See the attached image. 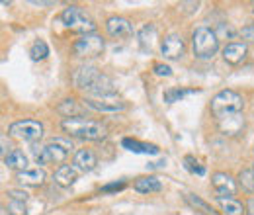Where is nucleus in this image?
<instances>
[{
  "label": "nucleus",
  "instance_id": "obj_1",
  "mask_svg": "<svg viewBox=\"0 0 254 215\" xmlns=\"http://www.w3.org/2000/svg\"><path fill=\"white\" fill-rule=\"evenodd\" d=\"M72 82L78 90H84L90 96H102V98H108L116 92L114 88V82L102 74L96 67H90V65H84V67H78L72 74Z\"/></svg>",
  "mask_w": 254,
  "mask_h": 215
},
{
  "label": "nucleus",
  "instance_id": "obj_2",
  "mask_svg": "<svg viewBox=\"0 0 254 215\" xmlns=\"http://www.w3.org/2000/svg\"><path fill=\"white\" fill-rule=\"evenodd\" d=\"M64 131L72 137L84 139V141H100L106 137V127L102 123L94 122V120H86V118H70V120H63L61 123Z\"/></svg>",
  "mask_w": 254,
  "mask_h": 215
},
{
  "label": "nucleus",
  "instance_id": "obj_3",
  "mask_svg": "<svg viewBox=\"0 0 254 215\" xmlns=\"http://www.w3.org/2000/svg\"><path fill=\"white\" fill-rule=\"evenodd\" d=\"M243 98L235 90H221L211 100V114L217 118V122H221L231 116H239L243 112Z\"/></svg>",
  "mask_w": 254,
  "mask_h": 215
},
{
  "label": "nucleus",
  "instance_id": "obj_4",
  "mask_svg": "<svg viewBox=\"0 0 254 215\" xmlns=\"http://www.w3.org/2000/svg\"><path fill=\"white\" fill-rule=\"evenodd\" d=\"M191 47L197 59H211L219 49V37L213 30L199 26L191 33Z\"/></svg>",
  "mask_w": 254,
  "mask_h": 215
},
{
  "label": "nucleus",
  "instance_id": "obj_5",
  "mask_svg": "<svg viewBox=\"0 0 254 215\" xmlns=\"http://www.w3.org/2000/svg\"><path fill=\"white\" fill-rule=\"evenodd\" d=\"M72 149V143L66 139H51L45 147H33V158L37 164H59L66 158L68 151Z\"/></svg>",
  "mask_w": 254,
  "mask_h": 215
},
{
  "label": "nucleus",
  "instance_id": "obj_6",
  "mask_svg": "<svg viewBox=\"0 0 254 215\" xmlns=\"http://www.w3.org/2000/svg\"><path fill=\"white\" fill-rule=\"evenodd\" d=\"M61 22L68 28L70 31H76L80 35H88L94 33L96 24L90 16H86V12L78 6H68L61 12Z\"/></svg>",
  "mask_w": 254,
  "mask_h": 215
},
{
  "label": "nucleus",
  "instance_id": "obj_7",
  "mask_svg": "<svg viewBox=\"0 0 254 215\" xmlns=\"http://www.w3.org/2000/svg\"><path fill=\"white\" fill-rule=\"evenodd\" d=\"M102 51H104V39L96 33L82 35L72 45V53L80 59H94L98 55H102Z\"/></svg>",
  "mask_w": 254,
  "mask_h": 215
},
{
  "label": "nucleus",
  "instance_id": "obj_8",
  "mask_svg": "<svg viewBox=\"0 0 254 215\" xmlns=\"http://www.w3.org/2000/svg\"><path fill=\"white\" fill-rule=\"evenodd\" d=\"M8 133L16 139L28 141V143H35L43 137V125L35 120H22V122L12 123L8 127Z\"/></svg>",
  "mask_w": 254,
  "mask_h": 215
},
{
  "label": "nucleus",
  "instance_id": "obj_9",
  "mask_svg": "<svg viewBox=\"0 0 254 215\" xmlns=\"http://www.w3.org/2000/svg\"><path fill=\"white\" fill-rule=\"evenodd\" d=\"M160 51H162L164 59H180L184 55V39L178 33H170L164 37Z\"/></svg>",
  "mask_w": 254,
  "mask_h": 215
},
{
  "label": "nucleus",
  "instance_id": "obj_10",
  "mask_svg": "<svg viewBox=\"0 0 254 215\" xmlns=\"http://www.w3.org/2000/svg\"><path fill=\"white\" fill-rule=\"evenodd\" d=\"M211 184L215 188V192L219 194V198H233L237 194V184L235 180L225 174V172H215L211 178Z\"/></svg>",
  "mask_w": 254,
  "mask_h": 215
},
{
  "label": "nucleus",
  "instance_id": "obj_11",
  "mask_svg": "<svg viewBox=\"0 0 254 215\" xmlns=\"http://www.w3.org/2000/svg\"><path fill=\"white\" fill-rule=\"evenodd\" d=\"M106 30L112 37H131L133 35V26L131 22L122 18V16H112L106 22Z\"/></svg>",
  "mask_w": 254,
  "mask_h": 215
},
{
  "label": "nucleus",
  "instance_id": "obj_12",
  "mask_svg": "<svg viewBox=\"0 0 254 215\" xmlns=\"http://www.w3.org/2000/svg\"><path fill=\"white\" fill-rule=\"evenodd\" d=\"M247 45L245 43H227L225 49H223V59L231 65H239V63L245 61L247 57Z\"/></svg>",
  "mask_w": 254,
  "mask_h": 215
},
{
  "label": "nucleus",
  "instance_id": "obj_13",
  "mask_svg": "<svg viewBox=\"0 0 254 215\" xmlns=\"http://www.w3.org/2000/svg\"><path fill=\"white\" fill-rule=\"evenodd\" d=\"M76 178H78L76 168H74V166H68V164H61V166L55 170V174H53V180L61 186V188L72 186L76 182Z\"/></svg>",
  "mask_w": 254,
  "mask_h": 215
},
{
  "label": "nucleus",
  "instance_id": "obj_14",
  "mask_svg": "<svg viewBox=\"0 0 254 215\" xmlns=\"http://www.w3.org/2000/svg\"><path fill=\"white\" fill-rule=\"evenodd\" d=\"M72 162H74V168H76V170H82V172H90L96 164H98L96 154L92 153V151H88V149H80V151H76Z\"/></svg>",
  "mask_w": 254,
  "mask_h": 215
},
{
  "label": "nucleus",
  "instance_id": "obj_15",
  "mask_svg": "<svg viewBox=\"0 0 254 215\" xmlns=\"http://www.w3.org/2000/svg\"><path fill=\"white\" fill-rule=\"evenodd\" d=\"M4 164L8 168H12V170L22 172V170H28V156L20 149H12V151H8L4 154Z\"/></svg>",
  "mask_w": 254,
  "mask_h": 215
},
{
  "label": "nucleus",
  "instance_id": "obj_16",
  "mask_svg": "<svg viewBox=\"0 0 254 215\" xmlns=\"http://www.w3.org/2000/svg\"><path fill=\"white\" fill-rule=\"evenodd\" d=\"M86 106L92 108V110H98V112H120L126 108V104L122 100H96V98H88L86 100Z\"/></svg>",
  "mask_w": 254,
  "mask_h": 215
},
{
  "label": "nucleus",
  "instance_id": "obj_17",
  "mask_svg": "<svg viewBox=\"0 0 254 215\" xmlns=\"http://www.w3.org/2000/svg\"><path fill=\"white\" fill-rule=\"evenodd\" d=\"M18 182L22 186H41L45 182V172L39 166L22 170V172H18Z\"/></svg>",
  "mask_w": 254,
  "mask_h": 215
},
{
  "label": "nucleus",
  "instance_id": "obj_18",
  "mask_svg": "<svg viewBox=\"0 0 254 215\" xmlns=\"http://www.w3.org/2000/svg\"><path fill=\"white\" fill-rule=\"evenodd\" d=\"M57 112H59L61 116H64V120H70V118H82L86 110H84L76 100L68 98V100H63V102L57 106Z\"/></svg>",
  "mask_w": 254,
  "mask_h": 215
},
{
  "label": "nucleus",
  "instance_id": "obj_19",
  "mask_svg": "<svg viewBox=\"0 0 254 215\" xmlns=\"http://www.w3.org/2000/svg\"><path fill=\"white\" fill-rule=\"evenodd\" d=\"M122 145L126 147L127 151H131V153H139V154H157L159 153V147L157 145H149V143H141V141H137V139H122Z\"/></svg>",
  "mask_w": 254,
  "mask_h": 215
},
{
  "label": "nucleus",
  "instance_id": "obj_20",
  "mask_svg": "<svg viewBox=\"0 0 254 215\" xmlns=\"http://www.w3.org/2000/svg\"><path fill=\"white\" fill-rule=\"evenodd\" d=\"M133 188L137 192H141V194H151V192H160L162 184H160L159 178H155V176H141V178L135 180Z\"/></svg>",
  "mask_w": 254,
  "mask_h": 215
},
{
  "label": "nucleus",
  "instance_id": "obj_21",
  "mask_svg": "<svg viewBox=\"0 0 254 215\" xmlns=\"http://www.w3.org/2000/svg\"><path fill=\"white\" fill-rule=\"evenodd\" d=\"M217 202L221 206V212L225 215H243L245 214V208L241 202H237L235 198H219L217 196Z\"/></svg>",
  "mask_w": 254,
  "mask_h": 215
},
{
  "label": "nucleus",
  "instance_id": "obj_22",
  "mask_svg": "<svg viewBox=\"0 0 254 215\" xmlns=\"http://www.w3.org/2000/svg\"><path fill=\"white\" fill-rule=\"evenodd\" d=\"M243 125H245V120H243L241 114H239V116H231V118H227V120H221V122H219L221 131L223 133H229V135L239 133V131L243 129Z\"/></svg>",
  "mask_w": 254,
  "mask_h": 215
},
{
  "label": "nucleus",
  "instance_id": "obj_23",
  "mask_svg": "<svg viewBox=\"0 0 254 215\" xmlns=\"http://www.w3.org/2000/svg\"><path fill=\"white\" fill-rule=\"evenodd\" d=\"M184 198H186V202L190 204L195 212H199V214H203V215H217L213 210H211V206H209V204H205V202H203V200H199L197 196H193V194H186Z\"/></svg>",
  "mask_w": 254,
  "mask_h": 215
},
{
  "label": "nucleus",
  "instance_id": "obj_24",
  "mask_svg": "<svg viewBox=\"0 0 254 215\" xmlns=\"http://www.w3.org/2000/svg\"><path fill=\"white\" fill-rule=\"evenodd\" d=\"M153 41H155V26H145L143 30L139 31V43H141L143 51H149L151 53Z\"/></svg>",
  "mask_w": 254,
  "mask_h": 215
},
{
  "label": "nucleus",
  "instance_id": "obj_25",
  "mask_svg": "<svg viewBox=\"0 0 254 215\" xmlns=\"http://www.w3.org/2000/svg\"><path fill=\"white\" fill-rule=\"evenodd\" d=\"M30 55H32L33 61H43L49 55V45L43 39H37L32 45V49H30Z\"/></svg>",
  "mask_w": 254,
  "mask_h": 215
},
{
  "label": "nucleus",
  "instance_id": "obj_26",
  "mask_svg": "<svg viewBox=\"0 0 254 215\" xmlns=\"http://www.w3.org/2000/svg\"><path fill=\"white\" fill-rule=\"evenodd\" d=\"M195 90H180V88H168L166 92H164V102H168V104H174V102H180L182 98H186V96H190L193 94Z\"/></svg>",
  "mask_w": 254,
  "mask_h": 215
},
{
  "label": "nucleus",
  "instance_id": "obj_27",
  "mask_svg": "<svg viewBox=\"0 0 254 215\" xmlns=\"http://www.w3.org/2000/svg\"><path fill=\"white\" fill-rule=\"evenodd\" d=\"M239 182L243 186V190H247V192H254V170L251 168H245V170H241V174H239Z\"/></svg>",
  "mask_w": 254,
  "mask_h": 215
},
{
  "label": "nucleus",
  "instance_id": "obj_28",
  "mask_svg": "<svg viewBox=\"0 0 254 215\" xmlns=\"http://www.w3.org/2000/svg\"><path fill=\"white\" fill-rule=\"evenodd\" d=\"M184 168H186L188 172H191V174H197V176H203V174H205V168H203L191 154L184 156Z\"/></svg>",
  "mask_w": 254,
  "mask_h": 215
},
{
  "label": "nucleus",
  "instance_id": "obj_29",
  "mask_svg": "<svg viewBox=\"0 0 254 215\" xmlns=\"http://www.w3.org/2000/svg\"><path fill=\"white\" fill-rule=\"evenodd\" d=\"M8 215H28L26 202H16V200H12V202L8 204Z\"/></svg>",
  "mask_w": 254,
  "mask_h": 215
},
{
  "label": "nucleus",
  "instance_id": "obj_30",
  "mask_svg": "<svg viewBox=\"0 0 254 215\" xmlns=\"http://www.w3.org/2000/svg\"><path fill=\"white\" fill-rule=\"evenodd\" d=\"M126 188V180H120V182H112V184H106L102 186V194H112V192H120V190H124Z\"/></svg>",
  "mask_w": 254,
  "mask_h": 215
},
{
  "label": "nucleus",
  "instance_id": "obj_31",
  "mask_svg": "<svg viewBox=\"0 0 254 215\" xmlns=\"http://www.w3.org/2000/svg\"><path fill=\"white\" fill-rule=\"evenodd\" d=\"M153 71H155V74H159V76H170V74H172L170 67H168V65H162V63H157V65L153 67Z\"/></svg>",
  "mask_w": 254,
  "mask_h": 215
},
{
  "label": "nucleus",
  "instance_id": "obj_32",
  "mask_svg": "<svg viewBox=\"0 0 254 215\" xmlns=\"http://www.w3.org/2000/svg\"><path fill=\"white\" fill-rule=\"evenodd\" d=\"M8 196L16 202H28V194L22 192V190H8Z\"/></svg>",
  "mask_w": 254,
  "mask_h": 215
},
{
  "label": "nucleus",
  "instance_id": "obj_33",
  "mask_svg": "<svg viewBox=\"0 0 254 215\" xmlns=\"http://www.w3.org/2000/svg\"><path fill=\"white\" fill-rule=\"evenodd\" d=\"M178 8H180V10H184L186 14H191V12H195V10L199 8V2H180V4H178Z\"/></svg>",
  "mask_w": 254,
  "mask_h": 215
},
{
  "label": "nucleus",
  "instance_id": "obj_34",
  "mask_svg": "<svg viewBox=\"0 0 254 215\" xmlns=\"http://www.w3.org/2000/svg\"><path fill=\"white\" fill-rule=\"evenodd\" d=\"M241 35H243L247 41H253L254 43V24L253 26H245V28L241 30Z\"/></svg>",
  "mask_w": 254,
  "mask_h": 215
},
{
  "label": "nucleus",
  "instance_id": "obj_35",
  "mask_svg": "<svg viewBox=\"0 0 254 215\" xmlns=\"http://www.w3.org/2000/svg\"><path fill=\"white\" fill-rule=\"evenodd\" d=\"M247 215H254V198L249 200V206H247Z\"/></svg>",
  "mask_w": 254,
  "mask_h": 215
},
{
  "label": "nucleus",
  "instance_id": "obj_36",
  "mask_svg": "<svg viewBox=\"0 0 254 215\" xmlns=\"http://www.w3.org/2000/svg\"><path fill=\"white\" fill-rule=\"evenodd\" d=\"M253 12H254V8H253Z\"/></svg>",
  "mask_w": 254,
  "mask_h": 215
}]
</instances>
